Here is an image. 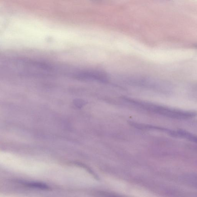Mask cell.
<instances>
[{"label":"cell","mask_w":197,"mask_h":197,"mask_svg":"<svg viewBox=\"0 0 197 197\" xmlns=\"http://www.w3.org/2000/svg\"><path fill=\"white\" fill-rule=\"evenodd\" d=\"M24 185L29 188H37L42 189H47L49 187L47 185L42 183L36 182H25L23 183Z\"/></svg>","instance_id":"obj_2"},{"label":"cell","mask_w":197,"mask_h":197,"mask_svg":"<svg viewBox=\"0 0 197 197\" xmlns=\"http://www.w3.org/2000/svg\"><path fill=\"white\" fill-rule=\"evenodd\" d=\"M74 77L79 80L98 81L102 82L108 80L107 75L103 72L97 70H84L75 73Z\"/></svg>","instance_id":"obj_1"},{"label":"cell","mask_w":197,"mask_h":197,"mask_svg":"<svg viewBox=\"0 0 197 197\" xmlns=\"http://www.w3.org/2000/svg\"><path fill=\"white\" fill-rule=\"evenodd\" d=\"M84 102L82 100H76L75 101V104H76V106L78 107H81L84 104Z\"/></svg>","instance_id":"obj_3"}]
</instances>
